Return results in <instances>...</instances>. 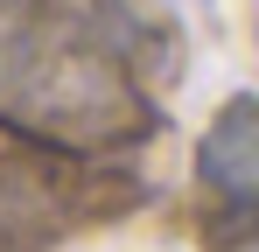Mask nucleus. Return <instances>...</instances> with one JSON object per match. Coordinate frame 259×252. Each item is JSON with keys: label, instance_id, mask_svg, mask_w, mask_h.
<instances>
[{"label": "nucleus", "instance_id": "f257e3e1", "mask_svg": "<svg viewBox=\"0 0 259 252\" xmlns=\"http://www.w3.org/2000/svg\"><path fill=\"white\" fill-rule=\"evenodd\" d=\"M203 182H210L217 196H224V210H252L259 196V105L238 91L224 112H217V126L203 133Z\"/></svg>", "mask_w": 259, "mask_h": 252}, {"label": "nucleus", "instance_id": "f03ea898", "mask_svg": "<svg viewBox=\"0 0 259 252\" xmlns=\"http://www.w3.org/2000/svg\"><path fill=\"white\" fill-rule=\"evenodd\" d=\"M63 231V203H56V182L35 175L21 161H0V252H28L49 245Z\"/></svg>", "mask_w": 259, "mask_h": 252}]
</instances>
